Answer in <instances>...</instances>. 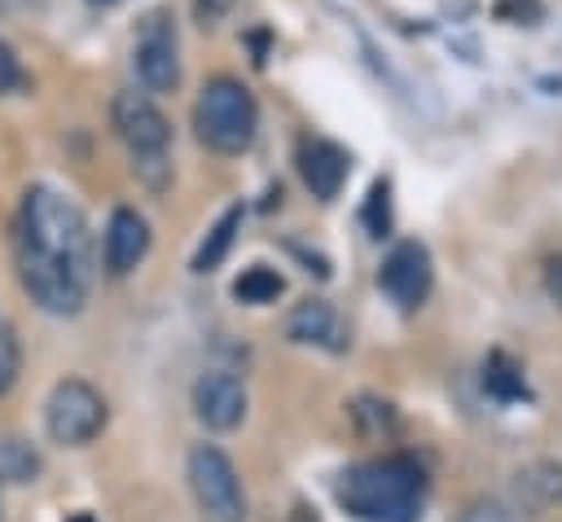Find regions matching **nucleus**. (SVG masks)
Instances as JSON below:
<instances>
[{"instance_id":"17","label":"nucleus","mask_w":562,"mask_h":522,"mask_svg":"<svg viewBox=\"0 0 562 522\" xmlns=\"http://www.w3.org/2000/svg\"><path fill=\"white\" fill-rule=\"evenodd\" d=\"M483 390L496 395V399H527V382H522V368L505 355V351H492L483 360Z\"/></svg>"},{"instance_id":"9","label":"nucleus","mask_w":562,"mask_h":522,"mask_svg":"<svg viewBox=\"0 0 562 522\" xmlns=\"http://www.w3.org/2000/svg\"><path fill=\"white\" fill-rule=\"evenodd\" d=\"M246 382L228 368H206L198 382H193V412L206 430H237L241 417H246Z\"/></svg>"},{"instance_id":"24","label":"nucleus","mask_w":562,"mask_h":522,"mask_svg":"<svg viewBox=\"0 0 562 522\" xmlns=\"http://www.w3.org/2000/svg\"><path fill=\"white\" fill-rule=\"evenodd\" d=\"M97 4H110V0H97Z\"/></svg>"},{"instance_id":"6","label":"nucleus","mask_w":562,"mask_h":522,"mask_svg":"<svg viewBox=\"0 0 562 522\" xmlns=\"http://www.w3.org/2000/svg\"><path fill=\"white\" fill-rule=\"evenodd\" d=\"M105 421H110L105 395L97 386H88L83 377L57 382L48 404H44V430L61 447H88L105 430Z\"/></svg>"},{"instance_id":"23","label":"nucleus","mask_w":562,"mask_h":522,"mask_svg":"<svg viewBox=\"0 0 562 522\" xmlns=\"http://www.w3.org/2000/svg\"><path fill=\"white\" fill-rule=\"evenodd\" d=\"M549 290L562 298V259H553V263H549Z\"/></svg>"},{"instance_id":"3","label":"nucleus","mask_w":562,"mask_h":522,"mask_svg":"<svg viewBox=\"0 0 562 522\" xmlns=\"http://www.w3.org/2000/svg\"><path fill=\"white\" fill-rule=\"evenodd\" d=\"M110 118H114V136L123 140V149L132 158V175L149 193H167L171 189V123L162 118L154 97L127 88L114 97Z\"/></svg>"},{"instance_id":"21","label":"nucleus","mask_w":562,"mask_h":522,"mask_svg":"<svg viewBox=\"0 0 562 522\" xmlns=\"http://www.w3.org/2000/svg\"><path fill=\"white\" fill-rule=\"evenodd\" d=\"M496 13H501V18H509V22L531 26V22L540 18V0H501V4H496Z\"/></svg>"},{"instance_id":"7","label":"nucleus","mask_w":562,"mask_h":522,"mask_svg":"<svg viewBox=\"0 0 562 522\" xmlns=\"http://www.w3.org/2000/svg\"><path fill=\"white\" fill-rule=\"evenodd\" d=\"M132 66H136V79L149 97L176 92V83H180V35H176V18L167 9H149L140 18L136 44H132Z\"/></svg>"},{"instance_id":"5","label":"nucleus","mask_w":562,"mask_h":522,"mask_svg":"<svg viewBox=\"0 0 562 522\" xmlns=\"http://www.w3.org/2000/svg\"><path fill=\"white\" fill-rule=\"evenodd\" d=\"M189 491L198 504V522H246V491L224 447L198 443L189 452Z\"/></svg>"},{"instance_id":"11","label":"nucleus","mask_w":562,"mask_h":522,"mask_svg":"<svg viewBox=\"0 0 562 522\" xmlns=\"http://www.w3.org/2000/svg\"><path fill=\"white\" fill-rule=\"evenodd\" d=\"M299 175H303V184L312 189V197L334 202L338 189H342L347 175H351V158H347L342 145L316 136V140H303V145H299Z\"/></svg>"},{"instance_id":"12","label":"nucleus","mask_w":562,"mask_h":522,"mask_svg":"<svg viewBox=\"0 0 562 522\" xmlns=\"http://www.w3.org/2000/svg\"><path fill=\"white\" fill-rule=\"evenodd\" d=\"M285 333H290V342H307V347H325V351H342L347 347L342 320H338V311L325 298H303L290 311Z\"/></svg>"},{"instance_id":"8","label":"nucleus","mask_w":562,"mask_h":522,"mask_svg":"<svg viewBox=\"0 0 562 522\" xmlns=\"http://www.w3.org/2000/svg\"><path fill=\"white\" fill-rule=\"evenodd\" d=\"M430 281H435V268H430V250L422 241H395L378 268V285L400 311H417L430 294Z\"/></svg>"},{"instance_id":"14","label":"nucleus","mask_w":562,"mask_h":522,"mask_svg":"<svg viewBox=\"0 0 562 522\" xmlns=\"http://www.w3.org/2000/svg\"><path fill=\"white\" fill-rule=\"evenodd\" d=\"M241 219H246V211L241 206H228L220 219H215V228L206 232V241L198 246V254H193V272H215L224 259H228V250H233V241H237V232H241Z\"/></svg>"},{"instance_id":"16","label":"nucleus","mask_w":562,"mask_h":522,"mask_svg":"<svg viewBox=\"0 0 562 522\" xmlns=\"http://www.w3.org/2000/svg\"><path fill=\"white\" fill-rule=\"evenodd\" d=\"M281 290H285V281H281V272L268 268V263H255V268H246V272L233 281V298H237V303H250V307L277 303Z\"/></svg>"},{"instance_id":"10","label":"nucleus","mask_w":562,"mask_h":522,"mask_svg":"<svg viewBox=\"0 0 562 522\" xmlns=\"http://www.w3.org/2000/svg\"><path fill=\"white\" fill-rule=\"evenodd\" d=\"M149 254V224L140 211L132 206H114L105 219V237H101V268L110 276H127L140 268V259Z\"/></svg>"},{"instance_id":"13","label":"nucleus","mask_w":562,"mask_h":522,"mask_svg":"<svg viewBox=\"0 0 562 522\" xmlns=\"http://www.w3.org/2000/svg\"><path fill=\"white\" fill-rule=\"evenodd\" d=\"M514 496L527 513H544L553 504H562V465L553 461H536L527 469L514 474Z\"/></svg>"},{"instance_id":"4","label":"nucleus","mask_w":562,"mask_h":522,"mask_svg":"<svg viewBox=\"0 0 562 522\" xmlns=\"http://www.w3.org/2000/svg\"><path fill=\"white\" fill-rule=\"evenodd\" d=\"M193 132L211 154H246L259 132V105L250 88L233 75L206 79L193 101Z\"/></svg>"},{"instance_id":"18","label":"nucleus","mask_w":562,"mask_h":522,"mask_svg":"<svg viewBox=\"0 0 562 522\" xmlns=\"http://www.w3.org/2000/svg\"><path fill=\"white\" fill-rule=\"evenodd\" d=\"M18 373H22V347H18V333H13V325L0 316V399L13 390Z\"/></svg>"},{"instance_id":"22","label":"nucleus","mask_w":562,"mask_h":522,"mask_svg":"<svg viewBox=\"0 0 562 522\" xmlns=\"http://www.w3.org/2000/svg\"><path fill=\"white\" fill-rule=\"evenodd\" d=\"M465 522H509V518H505L501 509H474V513H470Z\"/></svg>"},{"instance_id":"1","label":"nucleus","mask_w":562,"mask_h":522,"mask_svg":"<svg viewBox=\"0 0 562 522\" xmlns=\"http://www.w3.org/2000/svg\"><path fill=\"white\" fill-rule=\"evenodd\" d=\"M13 268L22 294L40 311L48 316L83 311L97 281V254H92V228L66 193L48 184H31L22 193L13 219Z\"/></svg>"},{"instance_id":"15","label":"nucleus","mask_w":562,"mask_h":522,"mask_svg":"<svg viewBox=\"0 0 562 522\" xmlns=\"http://www.w3.org/2000/svg\"><path fill=\"white\" fill-rule=\"evenodd\" d=\"M40 469H44V461L26 439L0 434V483H35Z\"/></svg>"},{"instance_id":"20","label":"nucleus","mask_w":562,"mask_h":522,"mask_svg":"<svg viewBox=\"0 0 562 522\" xmlns=\"http://www.w3.org/2000/svg\"><path fill=\"white\" fill-rule=\"evenodd\" d=\"M18 88H26V75H22V61H18V53L0 39V97H9V92H18Z\"/></svg>"},{"instance_id":"19","label":"nucleus","mask_w":562,"mask_h":522,"mask_svg":"<svg viewBox=\"0 0 562 522\" xmlns=\"http://www.w3.org/2000/svg\"><path fill=\"white\" fill-rule=\"evenodd\" d=\"M364 228H369V237H386V228H391V184L386 180H373V189H369Z\"/></svg>"},{"instance_id":"2","label":"nucleus","mask_w":562,"mask_h":522,"mask_svg":"<svg viewBox=\"0 0 562 522\" xmlns=\"http://www.w3.org/2000/svg\"><path fill=\"white\" fill-rule=\"evenodd\" d=\"M334 500L356 522H417L426 504V469L408 452L373 456L338 474Z\"/></svg>"}]
</instances>
